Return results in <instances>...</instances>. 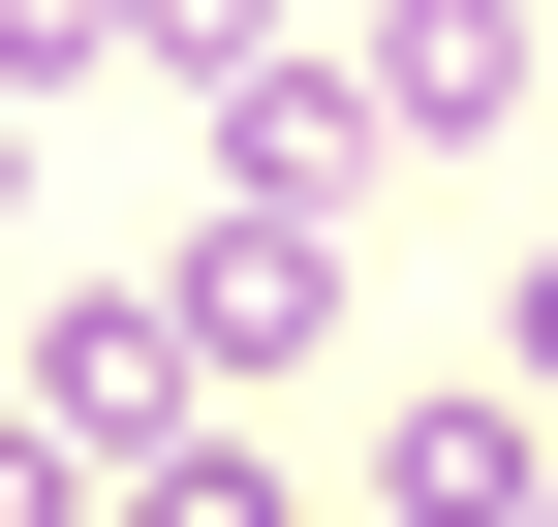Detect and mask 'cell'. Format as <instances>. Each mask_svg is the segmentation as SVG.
Segmentation results:
<instances>
[{
    "label": "cell",
    "instance_id": "cell-1",
    "mask_svg": "<svg viewBox=\"0 0 558 527\" xmlns=\"http://www.w3.org/2000/svg\"><path fill=\"white\" fill-rule=\"evenodd\" d=\"M373 527H558V404L527 372H403L373 404Z\"/></svg>",
    "mask_w": 558,
    "mask_h": 527
},
{
    "label": "cell",
    "instance_id": "cell-2",
    "mask_svg": "<svg viewBox=\"0 0 558 527\" xmlns=\"http://www.w3.org/2000/svg\"><path fill=\"white\" fill-rule=\"evenodd\" d=\"M156 310H186V372L248 404V372H311V310H341V218H186V248H156Z\"/></svg>",
    "mask_w": 558,
    "mask_h": 527
},
{
    "label": "cell",
    "instance_id": "cell-3",
    "mask_svg": "<svg viewBox=\"0 0 558 527\" xmlns=\"http://www.w3.org/2000/svg\"><path fill=\"white\" fill-rule=\"evenodd\" d=\"M373 186V62H248L218 94V218H341Z\"/></svg>",
    "mask_w": 558,
    "mask_h": 527
},
{
    "label": "cell",
    "instance_id": "cell-4",
    "mask_svg": "<svg viewBox=\"0 0 558 527\" xmlns=\"http://www.w3.org/2000/svg\"><path fill=\"white\" fill-rule=\"evenodd\" d=\"M527 124V0H373V156H465Z\"/></svg>",
    "mask_w": 558,
    "mask_h": 527
},
{
    "label": "cell",
    "instance_id": "cell-5",
    "mask_svg": "<svg viewBox=\"0 0 558 527\" xmlns=\"http://www.w3.org/2000/svg\"><path fill=\"white\" fill-rule=\"evenodd\" d=\"M124 527H311V466L218 404V434H156V466H124Z\"/></svg>",
    "mask_w": 558,
    "mask_h": 527
},
{
    "label": "cell",
    "instance_id": "cell-6",
    "mask_svg": "<svg viewBox=\"0 0 558 527\" xmlns=\"http://www.w3.org/2000/svg\"><path fill=\"white\" fill-rule=\"evenodd\" d=\"M124 62H186V94H248V62H279V0H124Z\"/></svg>",
    "mask_w": 558,
    "mask_h": 527
},
{
    "label": "cell",
    "instance_id": "cell-7",
    "mask_svg": "<svg viewBox=\"0 0 558 527\" xmlns=\"http://www.w3.org/2000/svg\"><path fill=\"white\" fill-rule=\"evenodd\" d=\"M124 62V0H0V94H94Z\"/></svg>",
    "mask_w": 558,
    "mask_h": 527
},
{
    "label": "cell",
    "instance_id": "cell-8",
    "mask_svg": "<svg viewBox=\"0 0 558 527\" xmlns=\"http://www.w3.org/2000/svg\"><path fill=\"white\" fill-rule=\"evenodd\" d=\"M497 372H527V404H558V248H527V280H497Z\"/></svg>",
    "mask_w": 558,
    "mask_h": 527
},
{
    "label": "cell",
    "instance_id": "cell-9",
    "mask_svg": "<svg viewBox=\"0 0 558 527\" xmlns=\"http://www.w3.org/2000/svg\"><path fill=\"white\" fill-rule=\"evenodd\" d=\"M0 218H32V94H0Z\"/></svg>",
    "mask_w": 558,
    "mask_h": 527
}]
</instances>
